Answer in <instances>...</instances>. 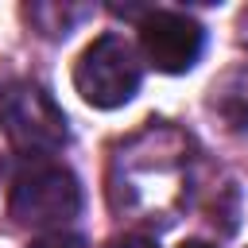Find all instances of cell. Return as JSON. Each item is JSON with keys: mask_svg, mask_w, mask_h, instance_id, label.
<instances>
[{"mask_svg": "<svg viewBox=\"0 0 248 248\" xmlns=\"http://www.w3.org/2000/svg\"><path fill=\"white\" fill-rule=\"evenodd\" d=\"M209 112L225 120V128L244 132L248 128V62L221 74L209 89Z\"/></svg>", "mask_w": 248, "mask_h": 248, "instance_id": "obj_5", "label": "cell"}, {"mask_svg": "<svg viewBox=\"0 0 248 248\" xmlns=\"http://www.w3.org/2000/svg\"><path fill=\"white\" fill-rule=\"evenodd\" d=\"M140 81H143V66H140V54L136 46L116 35V31H105L97 35L81 54H78V66H74V89L85 105L93 108H120L128 105L136 93H140Z\"/></svg>", "mask_w": 248, "mask_h": 248, "instance_id": "obj_1", "label": "cell"}, {"mask_svg": "<svg viewBox=\"0 0 248 248\" xmlns=\"http://www.w3.org/2000/svg\"><path fill=\"white\" fill-rule=\"evenodd\" d=\"M108 248H155V240H147V236H116Z\"/></svg>", "mask_w": 248, "mask_h": 248, "instance_id": "obj_8", "label": "cell"}, {"mask_svg": "<svg viewBox=\"0 0 248 248\" xmlns=\"http://www.w3.org/2000/svg\"><path fill=\"white\" fill-rule=\"evenodd\" d=\"M0 132L12 147L27 155H50L66 143V112L54 97L35 81H4L0 85Z\"/></svg>", "mask_w": 248, "mask_h": 248, "instance_id": "obj_2", "label": "cell"}, {"mask_svg": "<svg viewBox=\"0 0 248 248\" xmlns=\"http://www.w3.org/2000/svg\"><path fill=\"white\" fill-rule=\"evenodd\" d=\"M178 248H213V244H205V240H182Z\"/></svg>", "mask_w": 248, "mask_h": 248, "instance_id": "obj_9", "label": "cell"}, {"mask_svg": "<svg viewBox=\"0 0 248 248\" xmlns=\"http://www.w3.org/2000/svg\"><path fill=\"white\" fill-rule=\"evenodd\" d=\"M240 27H244V43H248V12H244V23Z\"/></svg>", "mask_w": 248, "mask_h": 248, "instance_id": "obj_10", "label": "cell"}, {"mask_svg": "<svg viewBox=\"0 0 248 248\" xmlns=\"http://www.w3.org/2000/svg\"><path fill=\"white\" fill-rule=\"evenodd\" d=\"M81 16H85V8H66V4H31L27 8V19L43 35H66Z\"/></svg>", "mask_w": 248, "mask_h": 248, "instance_id": "obj_6", "label": "cell"}, {"mask_svg": "<svg viewBox=\"0 0 248 248\" xmlns=\"http://www.w3.org/2000/svg\"><path fill=\"white\" fill-rule=\"evenodd\" d=\"M140 50H143L147 66H155L159 74H186L198 66V58L205 50V27L186 12H167V8L143 12Z\"/></svg>", "mask_w": 248, "mask_h": 248, "instance_id": "obj_4", "label": "cell"}, {"mask_svg": "<svg viewBox=\"0 0 248 248\" xmlns=\"http://www.w3.org/2000/svg\"><path fill=\"white\" fill-rule=\"evenodd\" d=\"M81 209L78 178L58 163H31L12 186V217L27 229H62Z\"/></svg>", "mask_w": 248, "mask_h": 248, "instance_id": "obj_3", "label": "cell"}, {"mask_svg": "<svg viewBox=\"0 0 248 248\" xmlns=\"http://www.w3.org/2000/svg\"><path fill=\"white\" fill-rule=\"evenodd\" d=\"M27 248H85V240L74 236V232H46V236L31 240Z\"/></svg>", "mask_w": 248, "mask_h": 248, "instance_id": "obj_7", "label": "cell"}]
</instances>
